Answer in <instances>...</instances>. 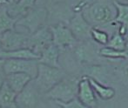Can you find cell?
<instances>
[{
	"label": "cell",
	"instance_id": "cell-1",
	"mask_svg": "<svg viewBox=\"0 0 128 108\" xmlns=\"http://www.w3.org/2000/svg\"><path fill=\"white\" fill-rule=\"evenodd\" d=\"M79 80L76 77L64 76L58 84L46 93L52 101L68 102L77 98Z\"/></svg>",
	"mask_w": 128,
	"mask_h": 108
},
{
	"label": "cell",
	"instance_id": "cell-2",
	"mask_svg": "<svg viewBox=\"0 0 128 108\" xmlns=\"http://www.w3.org/2000/svg\"><path fill=\"white\" fill-rule=\"evenodd\" d=\"M64 76H66V72L61 68L53 67V66L39 63L38 68V74L36 78H33V81L41 93L46 94Z\"/></svg>",
	"mask_w": 128,
	"mask_h": 108
},
{
	"label": "cell",
	"instance_id": "cell-3",
	"mask_svg": "<svg viewBox=\"0 0 128 108\" xmlns=\"http://www.w3.org/2000/svg\"><path fill=\"white\" fill-rule=\"evenodd\" d=\"M83 15L91 24L106 26L111 24L115 16L109 4L104 3H94L86 6Z\"/></svg>",
	"mask_w": 128,
	"mask_h": 108
},
{
	"label": "cell",
	"instance_id": "cell-4",
	"mask_svg": "<svg viewBox=\"0 0 128 108\" xmlns=\"http://www.w3.org/2000/svg\"><path fill=\"white\" fill-rule=\"evenodd\" d=\"M48 17V12L44 8H30L24 16H20L16 26H23L32 34L43 27Z\"/></svg>",
	"mask_w": 128,
	"mask_h": 108
},
{
	"label": "cell",
	"instance_id": "cell-5",
	"mask_svg": "<svg viewBox=\"0 0 128 108\" xmlns=\"http://www.w3.org/2000/svg\"><path fill=\"white\" fill-rule=\"evenodd\" d=\"M38 59L8 58L4 59L3 69L6 74L12 72H24L33 80L38 74Z\"/></svg>",
	"mask_w": 128,
	"mask_h": 108
},
{
	"label": "cell",
	"instance_id": "cell-6",
	"mask_svg": "<svg viewBox=\"0 0 128 108\" xmlns=\"http://www.w3.org/2000/svg\"><path fill=\"white\" fill-rule=\"evenodd\" d=\"M52 44V34L50 27L43 26L30 34L27 39V48L40 56L44 49Z\"/></svg>",
	"mask_w": 128,
	"mask_h": 108
},
{
	"label": "cell",
	"instance_id": "cell-7",
	"mask_svg": "<svg viewBox=\"0 0 128 108\" xmlns=\"http://www.w3.org/2000/svg\"><path fill=\"white\" fill-rule=\"evenodd\" d=\"M30 34L17 32L15 28L0 35L3 51H13V50L27 48V39Z\"/></svg>",
	"mask_w": 128,
	"mask_h": 108
},
{
	"label": "cell",
	"instance_id": "cell-8",
	"mask_svg": "<svg viewBox=\"0 0 128 108\" xmlns=\"http://www.w3.org/2000/svg\"><path fill=\"white\" fill-rule=\"evenodd\" d=\"M40 93L41 92L36 86L33 80H32L20 92L18 93L16 98V106L26 108L37 106Z\"/></svg>",
	"mask_w": 128,
	"mask_h": 108
},
{
	"label": "cell",
	"instance_id": "cell-9",
	"mask_svg": "<svg viewBox=\"0 0 128 108\" xmlns=\"http://www.w3.org/2000/svg\"><path fill=\"white\" fill-rule=\"evenodd\" d=\"M50 30L52 34V44L59 48L75 46L78 43L77 38L72 32L71 29L64 24H58L57 26H50Z\"/></svg>",
	"mask_w": 128,
	"mask_h": 108
},
{
	"label": "cell",
	"instance_id": "cell-10",
	"mask_svg": "<svg viewBox=\"0 0 128 108\" xmlns=\"http://www.w3.org/2000/svg\"><path fill=\"white\" fill-rule=\"evenodd\" d=\"M69 28L78 41H86L91 39L92 26L86 19L83 12H77L69 24Z\"/></svg>",
	"mask_w": 128,
	"mask_h": 108
},
{
	"label": "cell",
	"instance_id": "cell-11",
	"mask_svg": "<svg viewBox=\"0 0 128 108\" xmlns=\"http://www.w3.org/2000/svg\"><path fill=\"white\" fill-rule=\"evenodd\" d=\"M77 97L84 107H94L98 104L95 92L86 76H83L79 80Z\"/></svg>",
	"mask_w": 128,
	"mask_h": 108
},
{
	"label": "cell",
	"instance_id": "cell-12",
	"mask_svg": "<svg viewBox=\"0 0 128 108\" xmlns=\"http://www.w3.org/2000/svg\"><path fill=\"white\" fill-rule=\"evenodd\" d=\"M75 56L79 63L82 62H91L92 59L96 57V54L98 53V51L96 52L94 44H92L88 40L79 41L75 44Z\"/></svg>",
	"mask_w": 128,
	"mask_h": 108
},
{
	"label": "cell",
	"instance_id": "cell-13",
	"mask_svg": "<svg viewBox=\"0 0 128 108\" xmlns=\"http://www.w3.org/2000/svg\"><path fill=\"white\" fill-rule=\"evenodd\" d=\"M30 76L24 72H12L6 74L5 82L17 93H19L32 80Z\"/></svg>",
	"mask_w": 128,
	"mask_h": 108
},
{
	"label": "cell",
	"instance_id": "cell-14",
	"mask_svg": "<svg viewBox=\"0 0 128 108\" xmlns=\"http://www.w3.org/2000/svg\"><path fill=\"white\" fill-rule=\"evenodd\" d=\"M59 49L60 48L58 46H55L54 44H51L40 54L38 62L50 66H53V67L61 68V66L58 62Z\"/></svg>",
	"mask_w": 128,
	"mask_h": 108
},
{
	"label": "cell",
	"instance_id": "cell-15",
	"mask_svg": "<svg viewBox=\"0 0 128 108\" xmlns=\"http://www.w3.org/2000/svg\"><path fill=\"white\" fill-rule=\"evenodd\" d=\"M20 16H12L9 13L6 4L0 6V35L16 27Z\"/></svg>",
	"mask_w": 128,
	"mask_h": 108
},
{
	"label": "cell",
	"instance_id": "cell-16",
	"mask_svg": "<svg viewBox=\"0 0 128 108\" xmlns=\"http://www.w3.org/2000/svg\"><path fill=\"white\" fill-rule=\"evenodd\" d=\"M0 58L4 59L18 58V59H39L40 56L35 53L29 48L13 50V51H3L0 50Z\"/></svg>",
	"mask_w": 128,
	"mask_h": 108
},
{
	"label": "cell",
	"instance_id": "cell-17",
	"mask_svg": "<svg viewBox=\"0 0 128 108\" xmlns=\"http://www.w3.org/2000/svg\"><path fill=\"white\" fill-rule=\"evenodd\" d=\"M18 93L12 90L6 82L0 89V107L12 108L16 106V98Z\"/></svg>",
	"mask_w": 128,
	"mask_h": 108
},
{
	"label": "cell",
	"instance_id": "cell-18",
	"mask_svg": "<svg viewBox=\"0 0 128 108\" xmlns=\"http://www.w3.org/2000/svg\"><path fill=\"white\" fill-rule=\"evenodd\" d=\"M84 76L91 77L98 82L102 83L109 80V71L106 66H89L84 68Z\"/></svg>",
	"mask_w": 128,
	"mask_h": 108
},
{
	"label": "cell",
	"instance_id": "cell-19",
	"mask_svg": "<svg viewBox=\"0 0 128 108\" xmlns=\"http://www.w3.org/2000/svg\"><path fill=\"white\" fill-rule=\"evenodd\" d=\"M117 14L112 21L111 24H118V26L126 27L128 29V4L118 3V1L113 2Z\"/></svg>",
	"mask_w": 128,
	"mask_h": 108
},
{
	"label": "cell",
	"instance_id": "cell-20",
	"mask_svg": "<svg viewBox=\"0 0 128 108\" xmlns=\"http://www.w3.org/2000/svg\"><path fill=\"white\" fill-rule=\"evenodd\" d=\"M87 78L90 81V84L92 86L95 93H96L100 98L104 100H108L112 98L113 97L115 96V93L116 92H115V90L113 89L112 87L104 86L102 83L98 82V81L91 78V77H87Z\"/></svg>",
	"mask_w": 128,
	"mask_h": 108
},
{
	"label": "cell",
	"instance_id": "cell-21",
	"mask_svg": "<svg viewBox=\"0 0 128 108\" xmlns=\"http://www.w3.org/2000/svg\"><path fill=\"white\" fill-rule=\"evenodd\" d=\"M37 0H18L8 9L9 13L12 16H22L29 9L32 8Z\"/></svg>",
	"mask_w": 128,
	"mask_h": 108
},
{
	"label": "cell",
	"instance_id": "cell-22",
	"mask_svg": "<svg viewBox=\"0 0 128 108\" xmlns=\"http://www.w3.org/2000/svg\"><path fill=\"white\" fill-rule=\"evenodd\" d=\"M118 64L114 66V72L121 80L122 84L128 88V57L118 59Z\"/></svg>",
	"mask_w": 128,
	"mask_h": 108
},
{
	"label": "cell",
	"instance_id": "cell-23",
	"mask_svg": "<svg viewBox=\"0 0 128 108\" xmlns=\"http://www.w3.org/2000/svg\"><path fill=\"white\" fill-rule=\"evenodd\" d=\"M98 54L103 58L112 59V60H118V59L125 58L128 57V53L126 50L125 51H120V50L113 49V48L108 47V46L100 48L98 50Z\"/></svg>",
	"mask_w": 128,
	"mask_h": 108
},
{
	"label": "cell",
	"instance_id": "cell-24",
	"mask_svg": "<svg viewBox=\"0 0 128 108\" xmlns=\"http://www.w3.org/2000/svg\"><path fill=\"white\" fill-rule=\"evenodd\" d=\"M127 41L125 36L121 35L118 30L113 33L111 38H109L106 46L113 48L116 50H120V51H125L126 49Z\"/></svg>",
	"mask_w": 128,
	"mask_h": 108
},
{
	"label": "cell",
	"instance_id": "cell-25",
	"mask_svg": "<svg viewBox=\"0 0 128 108\" xmlns=\"http://www.w3.org/2000/svg\"><path fill=\"white\" fill-rule=\"evenodd\" d=\"M91 38L92 39L97 42L98 44L101 46H106L109 41V36L104 30H101L100 29L97 27H92L91 30Z\"/></svg>",
	"mask_w": 128,
	"mask_h": 108
},
{
	"label": "cell",
	"instance_id": "cell-26",
	"mask_svg": "<svg viewBox=\"0 0 128 108\" xmlns=\"http://www.w3.org/2000/svg\"><path fill=\"white\" fill-rule=\"evenodd\" d=\"M53 102L57 104L58 106L63 108H84V106L78 98V97L68 102H61V101H53Z\"/></svg>",
	"mask_w": 128,
	"mask_h": 108
},
{
	"label": "cell",
	"instance_id": "cell-27",
	"mask_svg": "<svg viewBox=\"0 0 128 108\" xmlns=\"http://www.w3.org/2000/svg\"><path fill=\"white\" fill-rule=\"evenodd\" d=\"M5 78H6V73L4 72L3 68L0 69V89L3 86V84L5 82Z\"/></svg>",
	"mask_w": 128,
	"mask_h": 108
},
{
	"label": "cell",
	"instance_id": "cell-28",
	"mask_svg": "<svg viewBox=\"0 0 128 108\" xmlns=\"http://www.w3.org/2000/svg\"><path fill=\"white\" fill-rule=\"evenodd\" d=\"M12 2V0H0V6L4 4H9Z\"/></svg>",
	"mask_w": 128,
	"mask_h": 108
},
{
	"label": "cell",
	"instance_id": "cell-29",
	"mask_svg": "<svg viewBox=\"0 0 128 108\" xmlns=\"http://www.w3.org/2000/svg\"><path fill=\"white\" fill-rule=\"evenodd\" d=\"M4 64V59L0 58V69H1V68H3Z\"/></svg>",
	"mask_w": 128,
	"mask_h": 108
},
{
	"label": "cell",
	"instance_id": "cell-30",
	"mask_svg": "<svg viewBox=\"0 0 128 108\" xmlns=\"http://www.w3.org/2000/svg\"><path fill=\"white\" fill-rule=\"evenodd\" d=\"M126 41H127V43H128V32H127V34L126 35Z\"/></svg>",
	"mask_w": 128,
	"mask_h": 108
},
{
	"label": "cell",
	"instance_id": "cell-31",
	"mask_svg": "<svg viewBox=\"0 0 128 108\" xmlns=\"http://www.w3.org/2000/svg\"><path fill=\"white\" fill-rule=\"evenodd\" d=\"M126 51L127 52V53H128V43H127V46H126Z\"/></svg>",
	"mask_w": 128,
	"mask_h": 108
},
{
	"label": "cell",
	"instance_id": "cell-32",
	"mask_svg": "<svg viewBox=\"0 0 128 108\" xmlns=\"http://www.w3.org/2000/svg\"><path fill=\"white\" fill-rule=\"evenodd\" d=\"M1 46H2V43H1V39H0V49H1Z\"/></svg>",
	"mask_w": 128,
	"mask_h": 108
}]
</instances>
